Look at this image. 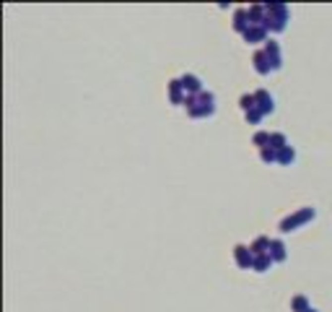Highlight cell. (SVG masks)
<instances>
[{
  "label": "cell",
  "instance_id": "6da1fadb",
  "mask_svg": "<svg viewBox=\"0 0 332 312\" xmlns=\"http://www.w3.org/2000/svg\"><path fill=\"white\" fill-rule=\"evenodd\" d=\"M314 218H317V208L314 206H304V208H299V211H293V213L285 216L278 229L283 234H291V232H296V229H301L304 224L314 221Z\"/></svg>",
  "mask_w": 332,
  "mask_h": 312
},
{
  "label": "cell",
  "instance_id": "7a4b0ae2",
  "mask_svg": "<svg viewBox=\"0 0 332 312\" xmlns=\"http://www.w3.org/2000/svg\"><path fill=\"white\" fill-rule=\"evenodd\" d=\"M288 18H291V10L288 5L283 3H267V21H265V29L272 34H280L288 26Z\"/></svg>",
  "mask_w": 332,
  "mask_h": 312
},
{
  "label": "cell",
  "instance_id": "3957f363",
  "mask_svg": "<svg viewBox=\"0 0 332 312\" xmlns=\"http://www.w3.org/2000/svg\"><path fill=\"white\" fill-rule=\"evenodd\" d=\"M255 99H257V109L265 114V117L275 112V97H272L267 89H257L255 91Z\"/></svg>",
  "mask_w": 332,
  "mask_h": 312
},
{
  "label": "cell",
  "instance_id": "277c9868",
  "mask_svg": "<svg viewBox=\"0 0 332 312\" xmlns=\"http://www.w3.org/2000/svg\"><path fill=\"white\" fill-rule=\"evenodd\" d=\"M234 260H236L239 268H244V271H252V265H255V255H252V250L247 245L234 247Z\"/></svg>",
  "mask_w": 332,
  "mask_h": 312
},
{
  "label": "cell",
  "instance_id": "5b68a950",
  "mask_svg": "<svg viewBox=\"0 0 332 312\" xmlns=\"http://www.w3.org/2000/svg\"><path fill=\"white\" fill-rule=\"evenodd\" d=\"M267 52V57H270V65H272V71H280L283 68V55H280V44L275 42V39H267L265 42V47H262Z\"/></svg>",
  "mask_w": 332,
  "mask_h": 312
},
{
  "label": "cell",
  "instance_id": "8992f818",
  "mask_svg": "<svg viewBox=\"0 0 332 312\" xmlns=\"http://www.w3.org/2000/svg\"><path fill=\"white\" fill-rule=\"evenodd\" d=\"M252 63H255V71L260 76H270L272 73V65H270V57L265 50H257L255 55H252Z\"/></svg>",
  "mask_w": 332,
  "mask_h": 312
},
{
  "label": "cell",
  "instance_id": "52a82bcc",
  "mask_svg": "<svg viewBox=\"0 0 332 312\" xmlns=\"http://www.w3.org/2000/svg\"><path fill=\"white\" fill-rule=\"evenodd\" d=\"M179 81H182V89H185V94H202V91H205V89H202V81L195 76V73H185Z\"/></svg>",
  "mask_w": 332,
  "mask_h": 312
},
{
  "label": "cell",
  "instance_id": "ba28073f",
  "mask_svg": "<svg viewBox=\"0 0 332 312\" xmlns=\"http://www.w3.org/2000/svg\"><path fill=\"white\" fill-rule=\"evenodd\" d=\"M252 26V21H249V8H236L234 10V31H239V34H244L247 29Z\"/></svg>",
  "mask_w": 332,
  "mask_h": 312
},
{
  "label": "cell",
  "instance_id": "9c48e42d",
  "mask_svg": "<svg viewBox=\"0 0 332 312\" xmlns=\"http://www.w3.org/2000/svg\"><path fill=\"white\" fill-rule=\"evenodd\" d=\"M166 89H169V99H171V104H185V89H182V81L179 78H171L169 84H166Z\"/></svg>",
  "mask_w": 332,
  "mask_h": 312
},
{
  "label": "cell",
  "instance_id": "30bf717a",
  "mask_svg": "<svg viewBox=\"0 0 332 312\" xmlns=\"http://www.w3.org/2000/svg\"><path fill=\"white\" fill-rule=\"evenodd\" d=\"M249 21H252V26H265V21H267V5H249Z\"/></svg>",
  "mask_w": 332,
  "mask_h": 312
},
{
  "label": "cell",
  "instance_id": "8fae6325",
  "mask_svg": "<svg viewBox=\"0 0 332 312\" xmlns=\"http://www.w3.org/2000/svg\"><path fill=\"white\" fill-rule=\"evenodd\" d=\"M244 42L247 44H257V42H267V29L265 26H249L244 34Z\"/></svg>",
  "mask_w": 332,
  "mask_h": 312
},
{
  "label": "cell",
  "instance_id": "7c38bea8",
  "mask_svg": "<svg viewBox=\"0 0 332 312\" xmlns=\"http://www.w3.org/2000/svg\"><path fill=\"white\" fill-rule=\"evenodd\" d=\"M270 258L275 260V263H285V260H288V247H285L283 239H272V245H270Z\"/></svg>",
  "mask_w": 332,
  "mask_h": 312
},
{
  "label": "cell",
  "instance_id": "4fadbf2b",
  "mask_svg": "<svg viewBox=\"0 0 332 312\" xmlns=\"http://www.w3.org/2000/svg\"><path fill=\"white\" fill-rule=\"evenodd\" d=\"M270 245H272V239L262 234V237H257L255 242H252L249 250H252V255L257 258V255H267V252H270Z\"/></svg>",
  "mask_w": 332,
  "mask_h": 312
},
{
  "label": "cell",
  "instance_id": "5bb4252c",
  "mask_svg": "<svg viewBox=\"0 0 332 312\" xmlns=\"http://www.w3.org/2000/svg\"><path fill=\"white\" fill-rule=\"evenodd\" d=\"M192 120H200V117H213L215 114V104H198L195 109H190L187 112Z\"/></svg>",
  "mask_w": 332,
  "mask_h": 312
},
{
  "label": "cell",
  "instance_id": "9a60e30c",
  "mask_svg": "<svg viewBox=\"0 0 332 312\" xmlns=\"http://www.w3.org/2000/svg\"><path fill=\"white\" fill-rule=\"evenodd\" d=\"M278 164L280 167H291L296 164V148L288 146V148H283V151H278Z\"/></svg>",
  "mask_w": 332,
  "mask_h": 312
},
{
  "label": "cell",
  "instance_id": "2e32d148",
  "mask_svg": "<svg viewBox=\"0 0 332 312\" xmlns=\"http://www.w3.org/2000/svg\"><path fill=\"white\" fill-rule=\"evenodd\" d=\"M272 263H275V260L270 258V252H267V255H257V258H255V265H252V271L265 273V271H270V268H272Z\"/></svg>",
  "mask_w": 332,
  "mask_h": 312
},
{
  "label": "cell",
  "instance_id": "e0dca14e",
  "mask_svg": "<svg viewBox=\"0 0 332 312\" xmlns=\"http://www.w3.org/2000/svg\"><path fill=\"white\" fill-rule=\"evenodd\" d=\"M270 138H272V133H267V130H257L255 135H252V143L260 146V151H262V148H267V146H270Z\"/></svg>",
  "mask_w": 332,
  "mask_h": 312
},
{
  "label": "cell",
  "instance_id": "ac0fdd59",
  "mask_svg": "<svg viewBox=\"0 0 332 312\" xmlns=\"http://www.w3.org/2000/svg\"><path fill=\"white\" fill-rule=\"evenodd\" d=\"M288 138H285V133H272L270 138V148H275V151H283V148H288Z\"/></svg>",
  "mask_w": 332,
  "mask_h": 312
},
{
  "label": "cell",
  "instance_id": "d6986e66",
  "mask_svg": "<svg viewBox=\"0 0 332 312\" xmlns=\"http://www.w3.org/2000/svg\"><path fill=\"white\" fill-rule=\"evenodd\" d=\"M309 307H312V305H309V299H306L304 294H296V297L291 299V312H306Z\"/></svg>",
  "mask_w": 332,
  "mask_h": 312
},
{
  "label": "cell",
  "instance_id": "ffe728a7",
  "mask_svg": "<svg viewBox=\"0 0 332 312\" xmlns=\"http://www.w3.org/2000/svg\"><path fill=\"white\" fill-rule=\"evenodd\" d=\"M239 107L244 109V114L252 112V109H257V99H255V94H242V97H239Z\"/></svg>",
  "mask_w": 332,
  "mask_h": 312
},
{
  "label": "cell",
  "instance_id": "44dd1931",
  "mask_svg": "<svg viewBox=\"0 0 332 312\" xmlns=\"http://www.w3.org/2000/svg\"><path fill=\"white\" fill-rule=\"evenodd\" d=\"M260 159L265 161V164H278V151L267 146V148H262V151H260Z\"/></svg>",
  "mask_w": 332,
  "mask_h": 312
},
{
  "label": "cell",
  "instance_id": "7402d4cb",
  "mask_svg": "<svg viewBox=\"0 0 332 312\" xmlns=\"http://www.w3.org/2000/svg\"><path fill=\"white\" fill-rule=\"evenodd\" d=\"M262 117H265V114H262L260 109H252V112H247V114H244V120H247L249 125H260V122H262Z\"/></svg>",
  "mask_w": 332,
  "mask_h": 312
},
{
  "label": "cell",
  "instance_id": "603a6c76",
  "mask_svg": "<svg viewBox=\"0 0 332 312\" xmlns=\"http://www.w3.org/2000/svg\"><path fill=\"white\" fill-rule=\"evenodd\" d=\"M306 312H319V310H314V307H309V310H306Z\"/></svg>",
  "mask_w": 332,
  "mask_h": 312
}]
</instances>
